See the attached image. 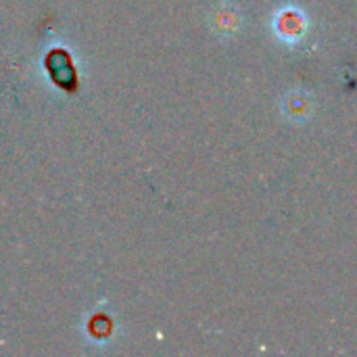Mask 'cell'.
Returning a JSON list of instances; mask_svg holds the SVG:
<instances>
[{
	"label": "cell",
	"mask_w": 357,
	"mask_h": 357,
	"mask_svg": "<svg viewBox=\"0 0 357 357\" xmlns=\"http://www.w3.org/2000/svg\"><path fill=\"white\" fill-rule=\"evenodd\" d=\"M278 31L282 38H287L291 42L293 38H297L303 31V19L295 10H284L278 17Z\"/></svg>",
	"instance_id": "7a4b0ae2"
},
{
	"label": "cell",
	"mask_w": 357,
	"mask_h": 357,
	"mask_svg": "<svg viewBox=\"0 0 357 357\" xmlns=\"http://www.w3.org/2000/svg\"><path fill=\"white\" fill-rule=\"evenodd\" d=\"M282 111L291 117V119H305L312 111V102L307 98V94L303 92H291L287 96V100L282 102Z\"/></svg>",
	"instance_id": "6da1fadb"
}]
</instances>
